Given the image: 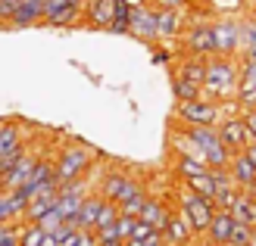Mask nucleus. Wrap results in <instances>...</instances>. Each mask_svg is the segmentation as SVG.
Segmentation results:
<instances>
[{
	"label": "nucleus",
	"mask_w": 256,
	"mask_h": 246,
	"mask_svg": "<svg viewBox=\"0 0 256 246\" xmlns=\"http://www.w3.org/2000/svg\"><path fill=\"white\" fill-rule=\"evenodd\" d=\"M156 66H169L172 62V50H166V47H160V50H153V56H150Z\"/></svg>",
	"instance_id": "58836bf2"
},
{
	"label": "nucleus",
	"mask_w": 256,
	"mask_h": 246,
	"mask_svg": "<svg viewBox=\"0 0 256 246\" xmlns=\"http://www.w3.org/2000/svg\"><path fill=\"white\" fill-rule=\"evenodd\" d=\"M216 131H219L222 144L228 147V153H244V147L250 144V131L244 125V115H222L219 125H216Z\"/></svg>",
	"instance_id": "1a4fd4ad"
},
{
	"label": "nucleus",
	"mask_w": 256,
	"mask_h": 246,
	"mask_svg": "<svg viewBox=\"0 0 256 246\" xmlns=\"http://www.w3.org/2000/svg\"><path fill=\"white\" fill-rule=\"evenodd\" d=\"M238 59H247V62H256V47L244 50V53H238Z\"/></svg>",
	"instance_id": "79ce46f5"
},
{
	"label": "nucleus",
	"mask_w": 256,
	"mask_h": 246,
	"mask_svg": "<svg viewBox=\"0 0 256 246\" xmlns=\"http://www.w3.org/2000/svg\"><path fill=\"white\" fill-rule=\"evenodd\" d=\"M153 234H156V228H153V225H147L144 218H138V222H134V228H132V237H134V240H150Z\"/></svg>",
	"instance_id": "c9c22d12"
},
{
	"label": "nucleus",
	"mask_w": 256,
	"mask_h": 246,
	"mask_svg": "<svg viewBox=\"0 0 256 246\" xmlns=\"http://www.w3.org/2000/svg\"><path fill=\"white\" fill-rule=\"evenodd\" d=\"M66 3H72V6H78V9H84V3H88V0H66Z\"/></svg>",
	"instance_id": "c03bdc74"
},
{
	"label": "nucleus",
	"mask_w": 256,
	"mask_h": 246,
	"mask_svg": "<svg viewBox=\"0 0 256 246\" xmlns=\"http://www.w3.org/2000/svg\"><path fill=\"white\" fill-rule=\"evenodd\" d=\"M50 181H56L54 178V156H44L41 153V159L34 162V168H32V175H28V181H25V184L19 187L25 197L32 200V193L38 190V187H44V184H50Z\"/></svg>",
	"instance_id": "f3484780"
},
{
	"label": "nucleus",
	"mask_w": 256,
	"mask_h": 246,
	"mask_svg": "<svg viewBox=\"0 0 256 246\" xmlns=\"http://www.w3.org/2000/svg\"><path fill=\"white\" fill-rule=\"evenodd\" d=\"M172 97H175V103L178 100H194V97H200V84H194V81H188V78H182V75H175L172 72Z\"/></svg>",
	"instance_id": "cd10ccee"
},
{
	"label": "nucleus",
	"mask_w": 256,
	"mask_h": 246,
	"mask_svg": "<svg viewBox=\"0 0 256 246\" xmlns=\"http://www.w3.org/2000/svg\"><path fill=\"white\" fill-rule=\"evenodd\" d=\"M94 159L97 153L82 144V140H72V144H66L56 156H54V178L56 184H72V181H82V178H91L94 172Z\"/></svg>",
	"instance_id": "f03ea898"
},
{
	"label": "nucleus",
	"mask_w": 256,
	"mask_h": 246,
	"mask_svg": "<svg viewBox=\"0 0 256 246\" xmlns=\"http://www.w3.org/2000/svg\"><path fill=\"white\" fill-rule=\"evenodd\" d=\"M184 25H188V9H166V6H156L160 41H169V37H182Z\"/></svg>",
	"instance_id": "f8f14e48"
},
{
	"label": "nucleus",
	"mask_w": 256,
	"mask_h": 246,
	"mask_svg": "<svg viewBox=\"0 0 256 246\" xmlns=\"http://www.w3.org/2000/svg\"><path fill=\"white\" fill-rule=\"evenodd\" d=\"M244 156H247V159H250V162L256 165V140H250V144L244 147Z\"/></svg>",
	"instance_id": "a19ab883"
},
{
	"label": "nucleus",
	"mask_w": 256,
	"mask_h": 246,
	"mask_svg": "<svg viewBox=\"0 0 256 246\" xmlns=\"http://www.w3.org/2000/svg\"><path fill=\"white\" fill-rule=\"evenodd\" d=\"M216 246H234V243H216Z\"/></svg>",
	"instance_id": "8fccbe9b"
},
{
	"label": "nucleus",
	"mask_w": 256,
	"mask_h": 246,
	"mask_svg": "<svg viewBox=\"0 0 256 246\" xmlns=\"http://www.w3.org/2000/svg\"><path fill=\"white\" fill-rule=\"evenodd\" d=\"M147 197L150 193H140V197H132V200H125V203H119V212L122 215H140V209H144V203H147Z\"/></svg>",
	"instance_id": "72a5a7b5"
},
{
	"label": "nucleus",
	"mask_w": 256,
	"mask_h": 246,
	"mask_svg": "<svg viewBox=\"0 0 256 246\" xmlns=\"http://www.w3.org/2000/svg\"><path fill=\"white\" fill-rule=\"evenodd\" d=\"M240 115H244V125L250 131V140H256V109H240Z\"/></svg>",
	"instance_id": "4c0bfd02"
},
{
	"label": "nucleus",
	"mask_w": 256,
	"mask_h": 246,
	"mask_svg": "<svg viewBox=\"0 0 256 246\" xmlns=\"http://www.w3.org/2000/svg\"><path fill=\"white\" fill-rule=\"evenodd\" d=\"M172 206H169V200H162V197H147V203H144V209H140V215L138 218H144L147 225H153L162 234L166 231V225H169V218H172Z\"/></svg>",
	"instance_id": "ddd939ff"
},
{
	"label": "nucleus",
	"mask_w": 256,
	"mask_h": 246,
	"mask_svg": "<svg viewBox=\"0 0 256 246\" xmlns=\"http://www.w3.org/2000/svg\"><path fill=\"white\" fill-rule=\"evenodd\" d=\"M184 131L200 147V153H203V159H206L210 168H225L228 162H232V153H228V147L222 144L216 125H190V128H184Z\"/></svg>",
	"instance_id": "20e7f679"
},
{
	"label": "nucleus",
	"mask_w": 256,
	"mask_h": 246,
	"mask_svg": "<svg viewBox=\"0 0 256 246\" xmlns=\"http://www.w3.org/2000/svg\"><path fill=\"white\" fill-rule=\"evenodd\" d=\"M182 47H184V53H190V56H203V59L216 56L212 22H210V19H203V16L188 19L184 31H182Z\"/></svg>",
	"instance_id": "39448f33"
},
{
	"label": "nucleus",
	"mask_w": 256,
	"mask_h": 246,
	"mask_svg": "<svg viewBox=\"0 0 256 246\" xmlns=\"http://www.w3.org/2000/svg\"><path fill=\"white\" fill-rule=\"evenodd\" d=\"M106 246H125V240H119V243H106Z\"/></svg>",
	"instance_id": "09e8293b"
},
{
	"label": "nucleus",
	"mask_w": 256,
	"mask_h": 246,
	"mask_svg": "<svg viewBox=\"0 0 256 246\" xmlns=\"http://www.w3.org/2000/svg\"><path fill=\"white\" fill-rule=\"evenodd\" d=\"M225 115V106L206 97H194V100H178L175 103V122L182 128L190 125H219V119Z\"/></svg>",
	"instance_id": "7ed1b4c3"
},
{
	"label": "nucleus",
	"mask_w": 256,
	"mask_h": 246,
	"mask_svg": "<svg viewBox=\"0 0 256 246\" xmlns=\"http://www.w3.org/2000/svg\"><path fill=\"white\" fill-rule=\"evenodd\" d=\"M62 222H66V218H62V212L56 209V206H54V209H50V212H44L41 218H38V225H41V228L47 231V234H54L56 228H62Z\"/></svg>",
	"instance_id": "473e14b6"
},
{
	"label": "nucleus",
	"mask_w": 256,
	"mask_h": 246,
	"mask_svg": "<svg viewBox=\"0 0 256 246\" xmlns=\"http://www.w3.org/2000/svg\"><path fill=\"white\" fill-rule=\"evenodd\" d=\"M112 12H116V0H88L84 3V22L91 28L106 31L112 22Z\"/></svg>",
	"instance_id": "2eb2a0df"
},
{
	"label": "nucleus",
	"mask_w": 256,
	"mask_h": 246,
	"mask_svg": "<svg viewBox=\"0 0 256 246\" xmlns=\"http://www.w3.org/2000/svg\"><path fill=\"white\" fill-rule=\"evenodd\" d=\"M78 22H84V9L72 6V3H66L62 9H56L54 16L44 19V25H50V28H72V25H78Z\"/></svg>",
	"instance_id": "b1692460"
},
{
	"label": "nucleus",
	"mask_w": 256,
	"mask_h": 246,
	"mask_svg": "<svg viewBox=\"0 0 256 246\" xmlns=\"http://www.w3.org/2000/svg\"><path fill=\"white\" fill-rule=\"evenodd\" d=\"M182 184H184L188 190H194L197 197H203V200H212V197H216V181H212V172L197 175V178H188V181H182ZM212 206H216V203H212Z\"/></svg>",
	"instance_id": "bb28decb"
},
{
	"label": "nucleus",
	"mask_w": 256,
	"mask_h": 246,
	"mask_svg": "<svg viewBox=\"0 0 256 246\" xmlns=\"http://www.w3.org/2000/svg\"><path fill=\"white\" fill-rule=\"evenodd\" d=\"M228 172H232L234 184L240 190H250L256 184V165L244 156V153H232V162H228Z\"/></svg>",
	"instance_id": "6ab92c4d"
},
{
	"label": "nucleus",
	"mask_w": 256,
	"mask_h": 246,
	"mask_svg": "<svg viewBox=\"0 0 256 246\" xmlns=\"http://www.w3.org/2000/svg\"><path fill=\"white\" fill-rule=\"evenodd\" d=\"M134 222H138L134 215H119L116 228H119V237H122V240H128V237H132V228H134Z\"/></svg>",
	"instance_id": "e433bc0d"
},
{
	"label": "nucleus",
	"mask_w": 256,
	"mask_h": 246,
	"mask_svg": "<svg viewBox=\"0 0 256 246\" xmlns=\"http://www.w3.org/2000/svg\"><path fill=\"white\" fill-rule=\"evenodd\" d=\"M210 172H212V181H216V197H212L216 209H232V206H234V197L240 193V187L234 184V178H232V172H228V165H225V168H210Z\"/></svg>",
	"instance_id": "9b49d317"
},
{
	"label": "nucleus",
	"mask_w": 256,
	"mask_h": 246,
	"mask_svg": "<svg viewBox=\"0 0 256 246\" xmlns=\"http://www.w3.org/2000/svg\"><path fill=\"white\" fill-rule=\"evenodd\" d=\"M206 9H216L222 16H232V12L247 9V0H206Z\"/></svg>",
	"instance_id": "2f4dec72"
},
{
	"label": "nucleus",
	"mask_w": 256,
	"mask_h": 246,
	"mask_svg": "<svg viewBox=\"0 0 256 246\" xmlns=\"http://www.w3.org/2000/svg\"><path fill=\"white\" fill-rule=\"evenodd\" d=\"M153 6H166V9H188V0H153Z\"/></svg>",
	"instance_id": "ea45409f"
},
{
	"label": "nucleus",
	"mask_w": 256,
	"mask_h": 246,
	"mask_svg": "<svg viewBox=\"0 0 256 246\" xmlns=\"http://www.w3.org/2000/svg\"><path fill=\"white\" fill-rule=\"evenodd\" d=\"M132 172H122V168H110V172L100 175V184H97V193L104 200H112V203H119V193L125 187V181Z\"/></svg>",
	"instance_id": "aec40b11"
},
{
	"label": "nucleus",
	"mask_w": 256,
	"mask_h": 246,
	"mask_svg": "<svg viewBox=\"0 0 256 246\" xmlns=\"http://www.w3.org/2000/svg\"><path fill=\"white\" fill-rule=\"evenodd\" d=\"M172 72L203 87V78H206V59H203V56H190V53H184V56H182V62H178Z\"/></svg>",
	"instance_id": "412c9836"
},
{
	"label": "nucleus",
	"mask_w": 256,
	"mask_h": 246,
	"mask_svg": "<svg viewBox=\"0 0 256 246\" xmlns=\"http://www.w3.org/2000/svg\"><path fill=\"white\" fill-rule=\"evenodd\" d=\"M44 3L47 0H22L16 16L10 19V28H32V25H44Z\"/></svg>",
	"instance_id": "dca6fc26"
},
{
	"label": "nucleus",
	"mask_w": 256,
	"mask_h": 246,
	"mask_svg": "<svg viewBox=\"0 0 256 246\" xmlns=\"http://www.w3.org/2000/svg\"><path fill=\"white\" fill-rule=\"evenodd\" d=\"M47 231L38 225V222H22V231H19V246H41Z\"/></svg>",
	"instance_id": "c85d7f7f"
},
{
	"label": "nucleus",
	"mask_w": 256,
	"mask_h": 246,
	"mask_svg": "<svg viewBox=\"0 0 256 246\" xmlns=\"http://www.w3.org/2000/svg\"><path fill=\"white\" fill-rule=\"evenodd\" d=\"M28 209V197L22 190H4V222H22Z\"/></svg>",
	"instance_id": "4be33fe9"
},
{
	"label": "nucleus",
	"mask_w": 256,
	"mask_h": 246,
	"mask_svg": "<svg viewBox=\"0 0 256 246\" xmlns=\"http://www.w3.org/2000/svg\"><path fill=\"white\" fill-rule=\"evenodd\" d=\"M132 28V3L128 0H116V12H112V22H110V34H128Z\"/></svg>",
	"instance_id": "a878e982"
},
{
	"label": "nucleus",
	"mask_w": 256,
	"mask_h": 246,
	"mask_svg": "<svg viewBox=\"0 0 256 246\" xmlns=\"http://www.w3.org/2000/svg\"><path fill=\"white\" fill-rule=\"evenodd\" d=\"M0 225H4V193H0Z\"/></svg>",
	"instance_id": "a18cd8bd"
},
{
	"label": "nucleus",
	"mask_w": 256,
	"mask_h": 246,
	"mask_svg": "<svg viewBox=\"0 0 256 246\" xmlns=\"http://www.w3.org/2000/svg\"><path fill=\"white\" fill-rule=\"evenodd\" d=\"M238 81H240V59L238 56H210L206 59V78H203L200 97L216 103H238Z\"/></svg>",
	"instance_id": "f257e3e1"
},
{
	"label": "nucleus",
	"mask_w": 256,
	"mask_h": 246,
	"mask_svg": "<svg viewBox=\"0 0 256 246\" xmlns=\"http://www.w3.org/2000/svg\"><path fill=\"white\" fill-rule=\"evenodd\" d=\"M250 47H256V19L247 12V16L240 19V53L250 50Z\"/></svg>",
	"instance_id": "7c9ffc66"
},
{
	"label": "nucleus",
	"mask_w": 256,
	"mask_h": 246,
	"mask_svg": "<svg viewBox=\"0 0 256 246\" xmlns=\"http://www.w3.org/2000/svg\"><path fill=\"white\" fill-rule=\"evenodd\" d=\"M41 246H60V240H56V234H44V240H41Z\"/></svg>",
	"instance_id": "37998d69"
},
{
	"label": "nucleus",
	"mask_w": 256,
	"mask_h": 246,
	"mask_svg": "<svg viewBox=\"0 0 256 246\" xmlns=\"http://www.w3.org/2000/svg\"><path fill=\"white\" fill-rule=\"evenodd\" d=\"M228 243H234V246H253V243H256V228H250V225H244V222H234Z\"/></svg>",
	"instance_id": "c756f323"
},
{
	"label": "nucleus",
	"mask_w": 256,
	"mask_h": 246,
	"mask_svg": "<svg viewBox=\"0 0 256 246\" xmlns=\"http://www.w3.org/2000/svg\"><path fill=\"white\" fill-rule=\"evenodd\" d=\"M250 84H256V62L240 59V81H238V87H250Z\"/></svg>",
	"instance_id": "f704fd0d"
},
{
	"label": "nucleus",
	"mask_w": 256,
	"mask_h": 246,
	"mask_svg": "<svg viewBox=\"0 0 256 246\" xmlns=\"http://www.w3.org/2000/svg\"><path fill=\"white\" fill-rule=\"evenodd\" d=\"M247 193H250V197H253V200H256V184H253V187H250V190H247Z\"/></svg>",
	"instance_id": "de8ad7c7"
},
{
	"label": "nucleus",
	"mask_w": 256,
	"mask_h": 246,
	"mask_svg": "<svg viewBox=\"0 0 256 246\" xmlns=\"http://www.w3.org/2000/svg\"><path fill=\"white\" fill-rule=\"evenodd\" d=\"M212 37L219 56H238L240 53V19L238 16H219L212 19Z\"/></svg>",
	"instance_id": "0eeeda50"
},
{
	"label": "nucleus",
	"mask_w": 256,
	"mask_h": 246,
	"mask_svg": "<svg viewBox=\"0 0 256 246\" xmlns=\"http://www.w3.org/2000/svg\"><path fill=\"white\" fill-rule=\"evenodd\" d=\"M206 172H210V165L203 162L200 156H175V175H178V181L206 175Z\"/></svg>",
	"instance_id": "393cba45"
},
{
	"label": "nucleus",
	"mask_w": 256,
	"mask_h": 246,
	"mask_svg": "<svg viewBox=\"0 0 256 246\" xmlns=\"http://www.w3.org/2000/svg\"><path fill=\"white\" fill-rule=\"evenodd\" d=\"M128 3H132V6H140V3H147V0H128Z\"/></svg>",
	"instance_id": "49530a36"
},
{
	"label": "nucleus",
	"mask_w": 256,
	"mask_h": 246,
	"mask_svg": "<svg viewBox=\"0 0 256 246\" xmlns=\"http://www.w3.org/2000/svg\"><path fill=\"white\" fill-rule=\"evenodd\" d=\"M232 225H234V215H232V209H216L212 212V222H210V228H206V237L212 246L216 243H228V237H232Z\"/></svg>",
	"instance_id": "a211bd4d"
},
{
	"label": "nucleus",
	"mask_w": 256,
	"mask_h": 246,
	"mask_svg": "<svg viewBox=\"0 0 256 246\" xmlns=\"http://www.w3.org/2000/svg\"><path fill=\"white\" fill-rule=\"evenodd\" d=\"M128 34L138 37L144 44H156L160 41V28H156V6L150 3H140V6H132V28Z\"/></svg>",
	"instance_id": "6e6552de"
},
{
	"label": "nucleus",
	"mask_w": 256,
	"mask_h": 246,
	"mask_svg": "<svg viewBox=\"0 0 256 246\" xmlns=\"http://www.w3.org/2000/svg\"><path fill=\"white\" fill-rule=\"evenodd\" d=\"M194 237L197 234H194V228H190L188 215L182 209H175L172 218H169V225H166V231H162V243L166 246H190Z\"/></svg>",
	"instance_id": "9d476101"
},
{
	"label": "nucleus",
	"mask_w": 256,
	"mask_h": 246,
	"mask_svg": "<svg viewBox=\"0 0 256 246\" xmlns=\"http://www.w3.org/2000/svg\"><path fill=\"white\" fill-rule=\"evenodd\" d=\"M28 147V137H25V125L19 119H6L0 122V156H6L12 150Z\"/></svg>",
	"instance_id": "4468645a"
},
{
	"label": "nucleus",
	"mask_w": 256,
	"mask_h": 246,
	"mask_svg": "<svg viewBox=\"0 0 256 246\" xmlns=\"http://www.w3.org/2000/svg\"><path fill=\"white\" fill-rule=\"evenodd\" d=\"M178 209L188 215V222H190V228H194L197 237L206 234V228H210V222H212V212H216L212 200H203V197H197L194 190H188V187L182 184V187H178Z\"/></svg>",
	"instance_id": "423d86ee"
},
{
	"label": "nucleus",
	"mask_w": 256,
	"mask_h": 246,
	"mask_svg": "<svg viewBox=\"0 0 256 246\" xmlns=\"http://www.w3.org/2000/svg\"><path fill=\"white\" fill-rule=\"evenodd\" d=\"M232 215H234V222H244V225L256 228V200L250 197L247 190H240L238 197H234V206H232Z\"/></svg>",
	"instance_id": "5701e85b"
}]
</instances>
